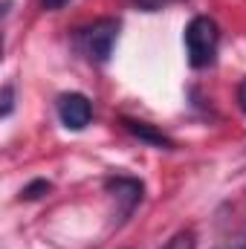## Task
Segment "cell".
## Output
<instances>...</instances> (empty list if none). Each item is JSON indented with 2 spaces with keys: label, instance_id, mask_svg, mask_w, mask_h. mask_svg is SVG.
<instances>
[{
  "label": "cell",
  "instance_id": "cell-1",
  "mask_svg": "<svg viewBox=\"0 0 246 249\" xmlns=\"http://www.w3.org/2000/svg\"><path fill=\"white\" fill-rule=\"evenodd\" d=\"M183 44H185L188 64L194 70H206V67L214 64L217 47H220V29L209 15H194L188 20V26H185Z\"/></svg>",
  "mask_w": 246,
  "mask_h": 249
},
{
  "label": "cell",
  "instance_id": "cell-2",
  "mask_svg": "<svg viewBox=\"0 0 246 249\" xmlns=\"http://www.w3.org/2000/svg\"><path fill=\"white\" fill-rule=\"evenodd\" d=\"M116 38H119V20L116 18H99V20L75 29V47H78V53L93 64L110 61Z\"/></svg>",
  "mask_w": 246,
  "mask_h": 249
},
{
  "label": "cell",
  "instance_id": "cell-3",
  "mask_svg": "<svg viewBox=\"0 0 246 249\" xmlns=\"http://www.w3.org/2000/svg\"><path fill=\"white\" fill-rule=\"evenodd\" d=\"M55 110L67 130H84L93 122V105L84 93H61L55 99Z\"/></svg>",
  "mask_w": 246,
  "mask_h": 249
},
{
  "label": "cell",
  "instance_id": "cell-4",
  "mask_svg": "<svg viewBox=\"0 0 246 249\" xmlns=\"http://www.w3.org/2000/svg\"><path fill=\"white\" fill-rule=\"evenodd\" d=\"M105 188H107V194L116 197V203L122 206V214H130L142 203V197H145V186L136 177H124V174L107 177L105 180Z\"/></svg>",
  "mask_w": 246,
  "mask_h": 249
},
{
  "label": "cell",
  "instance_id": "cell-5",
  "mask_svg": "<svg viewBox=\"0 0 246 249\" xmlns=\"http://www.w3.org/2000/svg\"><path fill=\"white\" fill-rule=\"evenodd\" d=\"M122 127L130 133V136H136L139 142L151 145V148H165V151L174 148V139H171V136H165L159 127H154V124H148V122H139V119H122Z\"/></svg>",
  "mask_w": 246,
  "mask_h": 249
},
{
  "label": "cell",
  "instance_id": "cell-6",
  "mask_svg": "<svg viewBox=\"0 0 246 249\" xmlns=\"http://www.w3.org/2000/svg\"><path fill=\"white\" fill-rule=\"evenodd\" d=\"M197 247V235L191 232V229H183V232H177L174 238H168L162 249H194Z\"/></svg>",
  "mask_w": 246,
  "mask_h": 249
},
{
  "label": "cell",
  "instance_id": "cell-7",
  "mask_svg": "<svg viewBox=\"0 0 246 249\" xmlns=\"http://www.w3.org/2000/svg\"><path fill=\"white\" fill-rule=\"evenodd\" d=\"M50 191H53V183L50 180H32L29 186L20 188V200H38V197H44Z\"/></svg>",
  "mask_w": 246,
  "mask_h": 249
},
{
  "label": "cell",
  "instance_id": "cell-8",
  "mask_svg": "<svg viewBox=\"0 0 246 249\" xmlns=\"http://www.w3.org/2000/svg\"><path fill=\"white\" fill-rule=\"evenodd\" d=\"M0 99H3V110L0 113H3V119H9L12 110H15V87L12 84H3V96Z\"/></svg>",
  "mask_w": 246,
  "mask_h": 249
},
{
  "label": "cell",
  "instance_id": "cell-9",
  "mask_svg": "<svg viewBox=\"0 0 246 249\" xmlns=\"http://www.w3.org/2000/svg\"><path fill=\"white\" fill-rule=\"evenodd\" d=\"M168 3H174V0H136V6L145 9V12H159V9L168 6Z\"/></svg>",
  "mask_w": 246,
  "mask_h": 249
},
{
  "label": "cell",
  "instance_id": "cell-10",
  "mask_svg": "<svg viewBox=\"0 0 246 249\" xmlns=\"http://www.w3.org/2000/svg\"><path fill=\"white\" fill-rule=\"evenodd\" d=\"M67 3H70V0H41V9H44V12H58Z\"/></svg>",
  "mask_w": 246,
  "mask_h": 249
},
{
  "label": "cell",
  "instance_id": "cell-11",
  "mask_svg": "<svg viewBox=\"0 0 246 249\" xmlns=\"http://www.w3.org/2000/svg\"><path fill=\"white\" fill-rule=\"evenodd\" d=\"M214 249H246V232L241 238H235V241H229V244H220V247H214Z\"/></svg>",
  "mask_w": 246,
  "mask_h": 249
},
{
  "label": "cell",
  "instance_id": "cell-12",
  "mask_svg": "<svg viewBox=\"0 0 246 249\" xmlns=\"http://www.w3.org/2000/svg\"><path fill=\"white\" fill-rule=\"evenodd\" d=\"M238 107L246 113V78L241 81V87H238Z\"/></svg>",
  "mask_w": 246,
  "mask_h": 249
}]
</instances>
